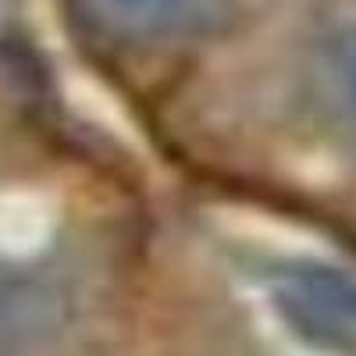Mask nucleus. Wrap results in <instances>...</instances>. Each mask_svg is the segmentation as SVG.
<instances>
[{
	"instance_id": "1",
	"label": "nucleus",
	"mask_w": 356,
	"mask_h": 356,
	"mask_svg": "<svg viewBox=\"0 0 356 356\" xmlns=\"http://www.w3.org/2000/svg\"><path fill=\"white\" fill-rule=\"evenodd\" d=\"M275 307L314 346L356 353V275L300 271L278 282Z\"/></svg>"
},
{
	"instance_id": "2",
	"label": "nucleus",
	"mask_w": 356,
	"mask_h": 356,
	"mask_svg": "<svg viewBox=\"0 0 356 356\" xmlns=\"http://www.w3.org/2000/svg\"><path fill=\"white\" fill-rule=\"evenodd\" d=\"M86 4L107 33L143 43L196 36L228 11V0H86Z\"/></svg>"
},
{
	"instance_id": "3",
	"label": "nucleus",
	"mask_w": 356,
	"mask_h": 356,
	"mask_svg": "<svg viewBox=\"0 0 356 356\" xmlns=\"http://www.w3.org/2000/svg\"><path fill=\"white\" fill-rule=\"evenodd\" d=\"M50 232V214L47 207L33 196H15L4 203V214H0V239L15 250H33L47 239Z\"/></svg>"
},
{
	"instance_id": "4",
	"label": "nucleus",
	"mask_w": 356,
	"mask_h": 356,
	"mask_svg": "<svg viewBox=\"0 0 356 356\" xmlns=\"http://www.w3.org/2000/svg\"><path fill=\"white\" fill-rule=\"evenodd\" d=\"M349 97H353V107H356V47H353V57H349Z\"/></svg>"
}]
</instances>
